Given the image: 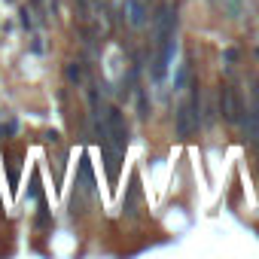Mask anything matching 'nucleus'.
<instances>
[{"mask_svg":"<svg viewBox=\"0 0 259 259\" xmlns=\"http://www.w3.org/2000/svg\"><path fill=\"white\" fill-rule=\"evenodd\" d=\"M107 140L116 146L119 153H125V146H128V128L122 122V113L116 107H110L107 110Z\"/></svg>","mask_w":259,"mask_h":259,"instance_id":"obj_1","label":"nucleus"},{"mask_svg":"<svg viewBox=\"0 0 259 259\" xmlns=\"http://www.w3.org/2000/svg\"><path fill=\"white\" fill-rule=\"evenodd\" d=\"M238 113H241V104L235 98V89L223 86L219 89V116H223L226 122H238Z\"/></svg>","mask_w":259,"mask_h":259,"instance_id":"obj_2","label":"nucleus"},{"mask_svg":"<svg viewBox=\"0 0 259 259\" xmlns=\"http://www.w3.org/2000/svg\"><path fill=\"white\" fill-rule=\"evenodd\" d=\"M174 119H177V134L180 137H189L201 122H198V116L189 110V104H183V107H177V113H174Z\"/></svg>","mask_w":259,"mask_h":259,"instance_id":"obj_3","label":"nucleus"},{"mask_svg":"<svg viewBox=\"0 0 259 259\" xmlns=\"http://www.w3.org/2000/svg\"><path fill=\"white\" fill-rule=\"evenodd\" d=\"M101 150H104V165H107L110 189H116V183H119V162H116V156H113V153H110V140H101Z\"/></svg>","mask_w":259,"mask_h":259,"instance_id":"obj_4","label":"nucleus"},{"mask_svg":"<svg viewBox=\"0 0 259 259\" xmlns=\"http://www.w3.org/2000/svg\"><path fill=\"white\" fill-rule=\"evenodd\" d=\"M125 13H128V22L134 28H143L146 25V7H143V0H125Z\"/></svg>","mask_w":259,"mask_h":259,"instance_id":"obj_5","label":"nucleus"},{"mask_svg":"<svg viewBox=\"0 0 259 259\" xmlns=\"http://www.w3.org/2000/svg\"><path fill=\"white\" fill-rule=\"evenodd\" d=\"M140 198V186H137V177H131V186H128V201H125V210L134 213V204Z\"/></svg>","mask_w":259,"mask_h":259,"instance_id":"obj_6","label":"nucleus"},{"mask_svg":"<svg viewBox=\"0 0 259 259\" xmlns=\"http://www.w3.org/2000/svg\"><path fill=\"white\" fill-rule=\"evenodd\" d=\"M80 177H83L86 186L92 189V180H95V177H92V162H89V156H83V159H80Z\"/></svg>","mask_w":259,"mask_h":259,"instance_id":"obj_7","label":"nucleus"},{"mask_svg":"<svg viewBox=\"0 0 259 259\" xmlns=\"http://www.w3.org/2000/svg\"><path fill=\"white\" fill-rule=\"evenodd\" d=\"M67 80H70L73 86H80V83H83V67H80L77 61H70V64H67Z\"/></svg>","mask_w":259,"mask_h":259,"instance_id":"obj_8","label":"nucleus"},{"mask_svg":"<svg viewBox=\"0 0 259 259\" xmlns=\"http://www.w3.org/2000/svg\"><path fill=\"white\" fill-rule=\"evenodd\" d=\"M28 198H40V174H31V186H28Z\"/></svg>","mask_w":259,"mask_h":259,"instance_id":"obj_9","label":"nucleus"},{"mask_svg":"<svg viewBox=\"0 0 259 259\" xmlns=\"http://www.w3.org/2000/svg\"><path fill=\"white\" fill-rule=\"evenodd\" d=\"M186 77H189V61L180 64V73H177V80H174V89H183V86H186Z\"/></svg>","mask_w":259,"mask_h":259,"instance_id":"obj_10","label":"nucleus"},{"mask_svg":"<svg viewBox=\"0 0 259 259\" xmlns=\"http://www.w3.org/2000/svg\"><path fill=\"white\" fill-rule=\"evenodd\" d=\"M16 128H19L16 122H7V125H0V140H4L7 134H16Z\"/></svg>","mask_w":259,"mask_h":259,"instance_id":"obj_11","label":"nucleus"},{"mask_svg":"<svg viewBox=\"0 0 259 259\" xmlns=\"http://www.w3.org/2000/svg\"><path fill=\"white\" fill-rule=\"evenodd\" d=\"M223 58H226L229 64H235V61H238V49H226V52H223Z\"/></svg>","mask_w":259,"mask_h":259,"instance_id":"obj_12","label":"nucleus"},{"mask_svg":"<svg viewBox=\"0 0 259 259\" xmlns=\"http://www.w3.org/2000/svg\"><path fill=\"white\" fill-rule=\"evenodd\" d=\"M19 16H22V25H25V28H31V13H28V10H22Z\"/></svg>","mask_w":259,"mask_h":259,"instance_id":"obj_13","label":"nucleus"},{"mask_svg":"<svg viewBox=\"0 0 259 259\" xmlns=\"http://www.w3.org/2000/svg\"><path fill=\"white\" fill-rule=\"evenodd\" d=\"M10 4H13V0H10Z\"/></svg>","mask_w":259,"mask_h":259,"instance_id":"obj_14","label":"nucleus"}]
</instances>
